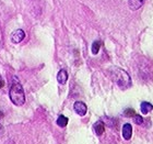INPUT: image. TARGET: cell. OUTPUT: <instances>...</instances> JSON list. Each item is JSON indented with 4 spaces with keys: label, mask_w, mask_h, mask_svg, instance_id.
<instances>
[{
    "label": "cell",
    "mask_w": 153,
    "mask_h": 144,
    "mask_svg": "<svg viewBox=\"0 0 153 144\" xmlns=\"http://www.w3.org/2000/svg\"><path fill=\"white\" fill-rule=\"evenodd\" d=\"M0 118H2V112L0 111Z\"/></svg>",
    "instance_id": "obj_16"
},
{
    "label": "cell",
    "mask_w": 153,
    "mask_h": 144,
    "mask_svg": "<svg viewBox=\"0 0 153 144\" xmlns=\"http://www.w3.org/2000/svg\"><path fill=\"white\" fill-rule=\"evenodd\" d=\"M144 1H146V0H129V1H128V5H129V8H130L132 11H136V10H138L140 7H142Z\"/></svg>",
    "instance_id": "obj_6"
},
{
    "label": "cell",
    "mask_w": 153,
    "mask_h": 144,
    "mask_svg": "<svg viewBox=\"0 0 153 144\" xmlns=\"http://www.w3.org/2000/svg\"><path fill=\"white\" fill-rule=\"evenodd\" d=\"M67 123H68V118L65 117V115H60V117L57 119V124L59 125V127H61V128L66 127Z\"/></svg>",
    "instance_id": "obj_10"
},
{
    "label": "cell",
    "mask_w": 153,
    "mask_h": 144,
    "mask_svg": "<svg viewBox=\"0 0 153 144\" xmlns=\"http://www.w3.org/2000/svg\"><path fill=\"white\" fill-rule=\"evenodd\" d=\"M100 47H101V42L100 41H95L92 44V53L93 54H97L100 51Z\"/></svg>",
    "instance_id": "obj_11"
},
{
    "label": "cell",
    "mask_w": 153,
    "mask_h": 144,
    "mask_svg": "<svg viewBox=\"0 0 153 144\" xmlns=\"http://www.w3.org/2000/svg\"><path fill=\"white\" fill-rule=\"evenodd\" d=\"M132 135V127L129 123H126L123 127V136L125 140H130Z\"/></svg>",
    "instance_id": "obj_5"
},
{
    "label": "cell",
    "mask_w": 153,
    "mask_h": 144,
    "mask_svg": "<svg viewBox=\"0 0 153 144\" xmlns=\"http://www.w3.org/2000/svg\"><path fill=\"white\" fill-rule=\"evenodd\" d=\"M0 129H1V127H0Z\"/></svg>",
    "instance_id": "obj_17"
},
{
    "label": "cell",
    "mask_w": 153,
    "mask_h": 144,
    "mask_svg": "<svg viewBox=\"0 0 153 144\" xmlns=\"http://www.w3.org/2000/svg\"><path fill=\"white\" fill-rule=\"evenodd\" d=\"M93 129L97 135H102L105 131V127H104V123L102 121H97L95 124L93 125Z\"/></svg>",
    "instance_id": "obj_8"
},
{
    "label": "cell",
    "mask_w": 153,
    "mask_h": 144,
    "mask_svg": "<svg viewBox=\"0 0 153 144\" xmlns=\"http://www.w3.org/2000/svg\"><path fill=\"white\" fill-rule=\"evenodd\" d=\"M152 109H153V106L151 105L150 103L143 101V103H141V112H142L143 115H148V113H149Z\"/></svg>",
    "instance_id": "obj_9"
},
{
    "label": "cell",
    "mask_w": 153,
    "mask_h": 144,
    "mask_svg": "<svg viewBox=\"0 0 153 144\" xmlns=\"http://www.w3.org/2000/svg\"><path fill=\"white\" fill-rule=\"evenodd\" d=\"M57 80H58V83L61 84V85H65V84L67 83V80H68L67 71H65V69L59 71V73H58V75H57Z\"/></svg>",
    "instance_id": "obj_7"
},
{
    "label": "cell",
    "mask_w": 153,
    "mask_h": 144,
    "mask_svg": "<svg viewBox=\"0 0 153 144\" xmlns=\"http://www.w3.org/2000/svg\"><path fill=\"white\" fill-rule=\"evenodd\" d=\"M74 111L79 115H81V117H83L86 113V111H88L86 105L84 103H82V101H76V103H74Z\"/></svg>",
    "instance_id": "obj_4"
},
{
    "label": "cell",
    "mask_w": 153,
    "mask_h": 144,
    "mask_svg": "<svg viewBox=\"0 0 153 144\" xmlns=\"http://www.w3.org/2000/svg\"><path fill=\"white\" fill-rule=\"evenodd\" d=\"M2 44H3V41H2V34H1V29H0V50L2 47Z\"/></svg>",
    "instance_id": "obj_14"
},
{
    "label": "cell",
    "mask_w": 153,
    "mask_h": 144,
    "mask_svg": "<svg viewBox=\"0 0 153 144\" xmlns=\"http://www.w3.org/2000/svg\"><path fill=\"white\" fill-rule=\"evenodd\" d=\"M3 86H4V81L2 79H0V88H2Z\"/></svg>",
    "instance_id": "obj_15"
},
{
    "label": "cell",
    "mask_w": 153,
    "mask_h": 144,
    "mask_svg": "<svg viewBox=\"0 0 153 144\" xmlns=\"http://www.w3.org/2000/svg\"><path fill=\"white\" fill-rule=\"evenodd\" d=\"M134 123H137V124H142L143 123V119L139 115H134Z\"/></svg>",
    "instance_id": "obj_13"
},
{
    "label": "cell",
    "mask_w": 153,
    "mask_h": 144,
    "mask_svg": "<svg viewBox=\"0 0 153 144\" xmlns=\"http://www.w3.org/2000/svg\"><path fill=\"white\" fill-rule=\"evenodd\" d=\"M9 96L10 100L16 106L21 107L25 103V93H24L23 87L21 86V84L18 80H14V83L12 84L9 91Z\"/></svg>",
    "instance_id": "obj_1"
},
{
    "label": "cell",
    "mask_w": 153,
    "mask_h": 144,
    "mask_svg": "<svg viewBox=\"0 0 153 144\" xmlns=\"http://www.w3.org/2000/svg\"><path fill=\"white\" fill-rule=\"evenodd\" d=\"M112 76L115 81H116V84H117L120 88H123V89H126V88H128V87L131 85L130 77H129V75H128L124 69H120V68H113Z\"/></svg>",
    "instance_id": "obj_2"
},
{
    "label": "cell",
    "mask_w": 153,
    "mask_h": 144,
    "mask_svg": "<svg viewBox=\"0 0 153 144\" xmlns=\"http://www.w3.org/2000/svg\"><path fill=\"white\" fill-rule=\"evenodd\" d=\"M124 113L126 117H128V118H129V117H134V115H136V112H134V109H126Z\"/></svg>",
    "instance_id": "obj_12"
},
{
    "label": "cell",
    "mask_w": 153,
    "mask_h": 144,
    "mask_svg": "<svg viewBox=\"0 0 153 144\" xmlns=\"http://www.w3.org/2000/svg\"><path fill=\"white\" fill-rule=\"evenodd\" d=\"M24 38H25V32L21 29L16 30V31L11 34V41H12L13 43H16V44L22 42L23 40H24Z\"/></svg>",
    "instance_id": "obj_3"
}]
</instances>
